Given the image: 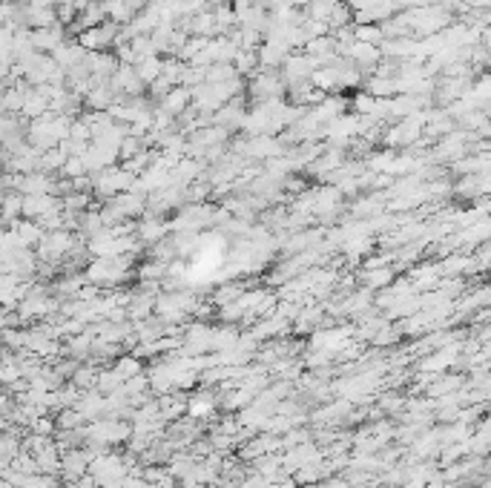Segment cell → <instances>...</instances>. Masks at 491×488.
Returning <instances> with one entry per match:
<instances>
[{"label": "cell", "instance_id": "5", "mask_svg": "<svg viewBox=\"0 0 491 488\" xmlns=\"http://www.w3.org/2000/svg\"><path fill=\"white\" fill-rule=\"evenodd\" d=\"M133 69H135L138 81H141L144 86H149L152 81H156V78L161 75V57H159V55H147V57H138Z\"/></svg>", "mask_w": 491, "mask_h": 488}, {"label": "cell", "instance_id": "3", "mask_svg": "<svg viewBox=\"0 0 491 488\" xmlns=\"http://www.w3.org/2000/svg\"><path fill=\"white\" fill-rule=\"evenodd\" d=\"M159 104H161L159 109H161L164 115L178 118L184 109H187V107L193 104V95H190V89H187V86H173V89H170V93H167V95H164Z\"/></svg>", "mask_w": 491, "mask_h": 488}, {"label": "cell", "instance_id": "7", "mask_svg": "<svg viewBox=\"0 0 491 488\" xmlns=\"http://www.w3.org/2000/svg\"><path fill=\"white\" fill-rule=\"evenodd\" d=\"M459 388H463V377L448 374V377H437V382L428 385L425 391L431 393V396H448V393H454V391H459Z\"/></svg>", "mask_w": 491, "mask_h": 488}, {"label": "cell", "instance_id": "2", "mask_svg": "<svg viewBox=\"0 0 491 488\" xmlns=\"http://www.w3.org/2000/svg\"><path fill=\"white\" fill-rule=\"evenodd\" d=\"M52 212H60V201L55 196H23L20 216L43 219V216H52Z\"/></svg>", "mask_w": 491, "mask_h": 488}, {"label": "cell", "instance_id": "14", "mask_svg": "<svg viewBox=\"0 0 491 488\" xmlns=\"http://www.w3.org/2000/svg\"><path fill=\"white\" fill-rule=\"evenodd\" d=\"M4 4H15V0H4Z\"/></svg>", "mask_w": 491, "mask_h": 488}, {"label": "cell", "instance_id": "10", "mask_svg": "<svg viewBox=\"0 0 491 488\" xmlns=\"http://www.w3.org/2000/svg\"><path fill=\"white\" fill-rule=\"evenodd\" d=\"M112 371H115L121 379L127 382V379H133V377H138V374H141V362H138L135 356H121V359L115 362V368H112Z\"/></svg>", "mask_w": 491, "mask_h": 488}, {"label": "cell", "instance_id": "4", "mask_svg": "<svg viewBox=\"0 0 491 488\" xmlns=\"http://www.w3.org/2000/svg\"><path fill=\"white\" fill-rule=\"evenodd\" d=\"M49 112V101L38 93L35 86H26V95H23V109H20V115L26 118V121H35V118H41V115H46Z\"/></svg>", "mask_w": 491, "mask_h": 488}, {"label": "cell", "instance_id": "1", "mask_svg": "<svg viewBox=\"0 0 491 488\" xmlns=\"http://www.w3.org/2000/svg\"><path fill=\"white\" fill-rule=\"evenodd\" d=\"M67 41H69L67 29L60 23H55L49 29H29V43H32V49H38V52H52L60 43H67Z\"/></svg>", "mask_w": 491, "mask_h": 488}, {"label": "cell", "instance_id": "11", "mask_svg": "<svg viewBox=\"0 0 491 488\" xmlns=\"http://www.w3.org/2000/svg\"><path fill=\"white\" fill-rule=\"evenodd\" d=\"M319 322H325L322 311H302L296 319V330H314Z\"/></svg>", "mask_w": 491, "mask_h": 488}, {"label": "cell", "instance_id": "8", "mask_svg": "<svg viewBox=\"0 0 491 488\" xmlns=\"http://www.w3.org/2000/svg\"><path fill=\"white\" fill-rule=\"evenodd\" d=\"M368 95L394 98L396 95V78H371V81H368Z\"/></svg>", "mask_w": 491, "mask_h": 488}, {"label": "cell", "instance_id": "12", "mask_svg": "<svg viewBox=\"0 0 491 488\" xmlns=\"http://www.w3.org/2000/svg\"><path fill=\"white\" fill-rule=\"evenodd\" d=\"M0 488H15V485H12L9 480H4V477H0Z\"/></svg>", "mask_w": 491, "mask_h": 488}, {"label": "cell", "instance_id": "13", "mask_svg": "<svg viewBox=\"0 0 491 488\" xmlns=\"http://www.w3.org/2000/svg\"><path fill=\"white\" fill-rule=\"evenodd\" d=\"M0 170H4V158H0Z\"/></svg>", "mask_w": 491, "mask_h": 488}, {"label": "cell", "instance_id": "9", "mask_svg": "<svg viewBox=\"0 0 491 488\" xmlns=\"http://www.w3.org/2000/svg\"><path fill=\"white\" fill-rule=\"evenodd\" d=\"M354 41L379 46V43H382V32H379L377 23H359V26H354Z\"/></svg>", "mask_w": 491, "mask_h": 488}, {"label": "cell", "instance_id": "6", "mask_svg": "<svg viewBox=\"0 0 491 488\" xmlns=\"http://www.w3.org/2000/svg\"><path fill=\"white\" fill-rule=\"evenodd\" d=\"M213 408H216V396L213 393H196L187 400V414L190 419H199V416H207Z\"/></svg>", "mask_w": 491, "mask_h": 488}]
</instances>
